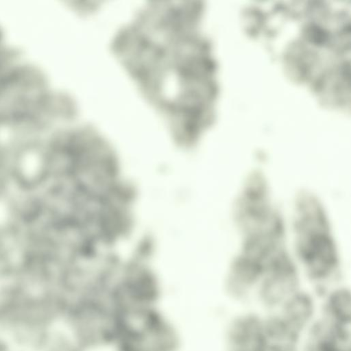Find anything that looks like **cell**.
Masks as SVG:
<instances>
[{"label":"cell","instance_id":"cell-6","mask_svg":"<svg viewBox=\"0 0 351 351\" xmlns=\"http://www.w3.org/2000/svg\"><path fill=\"white\" fill-rule=\"evenodd\" d=\"M230 351H237V350H230Z\"/></svg>","mask_w":351,"mask_h":351},{"label":"cell","instance_id":"cell-4","mask_svg":"<svg viewBox=\"0 0 351 351\" xmlns=\"http://www.w3.org/2000/svg\"><path fill=\"white\" fill-rule=\"evenodd\" d=\"M325 311L327 320L330 322L348 326L350 319L349 292L341 289L332 293L326 300Z\"/></svg>","mask_w":351,"mask_h":351},{"label":"cell","instance_id":"cell-1","mask_svg":"<svg viewBox=\"0 0 351 351\" xmlns=\"http://www.w3.org/2000/svg\"><path fill=\"white\" fill-rule=\"evenodd\" d=\"M228 341L230 350L263 351L268 341L263 319L252 314L237 317L230 324Z\"/></svg>","mask_w":351,"mask_h":351},{"label":"cell","instance_id":"cell-5","mask_svg":"<svg viewBox=\"0 0 351 351\" xmlns=\"http://www.w3.org/2000/svg\"><path fill=\"white\" fill-rule=\"evenodd\" d=\"M263 351H298L296 345L267 343Z\"/></svg>","mask_w":351,"mask_h":351},{"label":"cell","instance_id":"cell-2","mask_svg":"<svg viewBox=\"0 0 351 351\" xmlns=\"http://www.w3.org/2000/svg\"><path fill=\"white\" fill-rule=\"evenodd\" d=\"M304 351H349L348 326L327 319L311 325Z\"/></svg>","mask_w":351,"mask_h":351},{"label":"cell","instance_id":"cell-3","mask_svg":"<svg viewBox=\"0 0 351 351\" xmlns=\"http://www.w3.org/2000/svg\"><path fill=\"white\" fill-rule=\"evenodd\" d=\"M280 306V316L300 334L311 324L315 306L309 295L295 292Z\"/></svg>","mask_w":351,"mask_h":351}]
</instances>
